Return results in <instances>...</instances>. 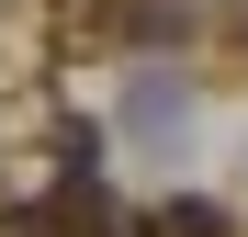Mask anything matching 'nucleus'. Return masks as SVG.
I'll use <instances>...</instances> for the list:
<instances>
[{
	"instance_id": "f257e3e1",
	"label": "nucleus",
	"mask_w": 248,
	"mask_h": 237,
	"mask_svg": "<svg viewBox=\"0 0 248 237\" xmlns=\"http://www.w3.org/2000/svg\"><path fill=\"white\" fill-rule=\"evenodd\" d=\"M181 113H192V91H181V79H158V68L136 79V91H124V125H136V136H170Z\"/></svg>"
}]
</instances>
